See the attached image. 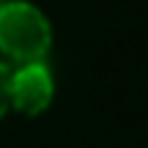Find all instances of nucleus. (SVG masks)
<instances>
[{
  "label": "nucleus",
  "mask_w": 148,
  "mask_h": 148,
  "mask_svg": "<svg viewBox=\"0 0 148 148\" xmlns=\"http://www.w3.org/2000/svg\"><path fill=\"white\" fill-rule=\"evenodd\" d=\"M11 107V69L8 63L0 60V118L8 112Z\"/></svg>",
  "instance_id": "nucleus-3"
},
{
  "label": "nucleus",
  "mask_w": 148,
  "mask_h": 148,
  "mask_svg": "<svg viewBox=\"0 0 148 148\" xmlns=\"http://www.w3.org/2000/svg\"><path fill=\"white\" fill-rule=\"evenodd\" d=\"M52 44V27L47 16L25 0L0 3V52L11 63H36L44 60Z\"/></svg>",
  "instance_id": "nucleus-1"
},
{
  "label": "nucleus",
  "mask_w": 148,
  "mask_h": 148,
  "mask_svg": "<svg viewBox=\"0 0 148 148\" xmlns=\"http://www.w3.org/2000/svg\"><path fill=\"white\" fill-rule=\"evenodd\" d=\"M55 96L52 74L44 66V60L22 63L11 71V107L22 115H38L49 107Z\"/></svg>",
  "instance_id": "nucleus-2"
}]
</instances>
